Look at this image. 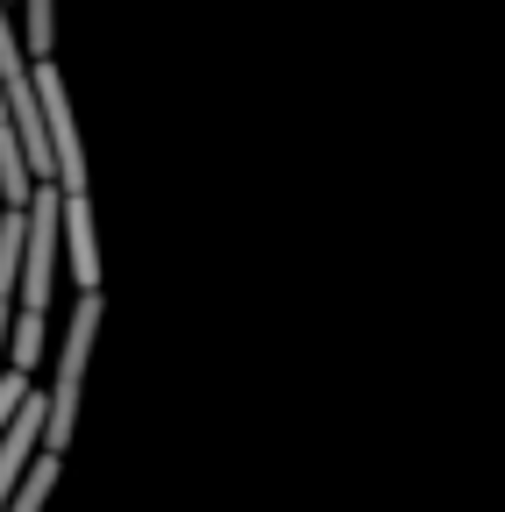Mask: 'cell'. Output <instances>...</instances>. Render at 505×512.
I'll return each mask as SVG.
<instances>
[{
    "label": "cell",
    "instance_id": "4",
    "mask_svg": "<svg viewBox=\"0 0 505 512\" xmlns=\"http://www.w3.org/2000/svg\"><path fill=\"white\" fill-rule=\"evenodd\" d=\"M65 249H72V278L86 292H100V249H93V214H86V192H65Z\"/></svg>",
    "mask_w": 505,
    "mask_h": 512
},
{
    "label": "cell",
    "instance_id": "2",
    "mask_svg": "<svg viewBox=\"0 0 505 512\" xmlns=\"http://www.w3.org/2000/svg\"><path fill=\"white\" fill-rule=\"evenodd\" d=\"M36 100H43V128H50V157H57V192H86V150H79V121H72V93L65 72L50 57H36Z\"/></svg>",
    "mask_w": 505,
    "mask_h": 512
},
{
    "label": "cell",
    "instance_id": "3",
    "mask_svg": "<svg viewBox=\"0 0 505 512\" xmlns=\"http://www.w3.org/2000/svg\"><path fill=\"white\" fill-rule=\"evenodd\" d=\"M43 427H50V399L29 384V399H22V413L8 420V434H0V512H8V498L22 491V477L36 470L29 463V448L43 441Z\"/></svg>",
    "mask_w": 505,
    "mask_h": 512
},
{
    "label": "cell",
    "instance_id": "6",
    "mask_svg": "<svg viewBox=\"0 0 505 512\" xmlns=\"http://www.w3.org/2000/svg\"><path fill=\"white\" fill-rule=\"evenodd\" d=\"M22 399H29V370L8 363V377H0V434H8V420L22 413Z\"/></svg>",
    "mask_w": 505,
    "mask_h": 512
},
{
    "label": "cell",
    "instance_id": "1",
    "mask_svg": "<svg viewBox=\"0 0 505 512\" xmlns=\"http://www.w3.org/2000/svg\"><path fill=\"white\" fill-rule=\"evenodd\" d=\"M93 335H100V292H79V313H72V335H65V356H57V392H50V427H43V448L72 441L79 427V384H86V356H93Z\"/></svg>",
    "mask_w": 505,
    "mask_h": 512
},
{
    "label": "cell",
    "instance_id": "5",
    "mask_svg": "<svg viewBox=\"0 0 505 512\" xmlns=\"http://www.w3.org/2000/svg\"><path fill=\"white\" fill-rule=\"evenodd\" d=\"M50 484H57V456H50V448H43V463L22 477V491L8 498V512H43V498H50Z\"/></svg>",
    "mask_w": 505,
    "mask_h": 512
}]
</instances>
